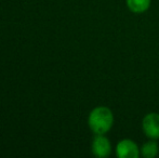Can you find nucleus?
Segmentation results:
<instances>
[{
	"label": "nucleus",
	"instance_id": "nucleus-5",
	"mask_svg": "<svg viewBox=\"0 0 159 158\" xmlns=\"http://www.w3.org/2000/svg\"><path fill=\"white\" fill-rule=\"evenodd\" d=\"M152 0H127V7L133 13H144L151 7Z\"/></svg>",
	"mask_w": 159,
	"mask_h": 158
},
{
	"label": "nucleus",
	"instance_id": "nucleus-6",
	"mask_svg": "<svg viewBox=\"0 0 159 158\" xmlns=\"http://www.w3.org/2000/svg\"><path fill=\"white\" fill-rule=\"evenodd\" d=\"M159 151V146L157 142L155 140L152 141H147L146 143L143 144L142 148H141V154L145 158H154L157 156Z\"/></svg>",
	"mask_w": 159,
	"mask_h": 158
},
{
	"label": "nucleus",
	"instance_id": "nucleus-4",
	"mask_svg": "<svg viewBox=\"0 0 159 158\" xmlns=\"http://www.w3.org/2000/svg\"><path fill=\"white\" fill-rule=\"evenodd\" d=\"M92 153L95 157L98 158H105L111 155V145L105 134H95L92 142Z\"/></svg>",
	"mask_w": 159,
	"mask_h": 158
},
{
	"label": "nucleus",
	"instance_id": "nucleus-2",
	"mask_svg": "<svg viewBox=\"0 0 159 158\" xmlns=\"http://www.w3.org/2000/svg\"><path fill=\"white\" fill-rule=\"evenodd\" d=\"M142 128L148 139H159V114L148 113L145 115L142 120Z\"/></svg>",
	"mask_w": 159,
	"mask_h": 158
},
{
	"label": "nucleus",
	"instance_id": "nucleus-1",
	"mask_svg": "<svg viewBox=\"0 0 159 158\" xmlns=\"http://www.w3.org/2000/svg\"><path fill=\"white\" fill-rule=\"evenodd\" d=\"M88 124L95 134H106L114 124L113 112L106 106H98L91 111Z\"/></svg>",
	"mask_w": 159,
	"mask_h": 158
},
{
	"label": "nucleus",
	"instance_id": "nucleus-3",
	"mask_svg": "<svg viewBox=\"0 0 159 158\" xmlns=\"http://www.w3.org/2000/svg\"><path fill=\"white\" fill-rule=\"evenodd\" d=\"M140 153L136 143L130 139L120 140L116 146V154L119 158H138Z\"/></svg>",
	"mask_w": 159,
	"mask_h": 158
}]
</instances>
